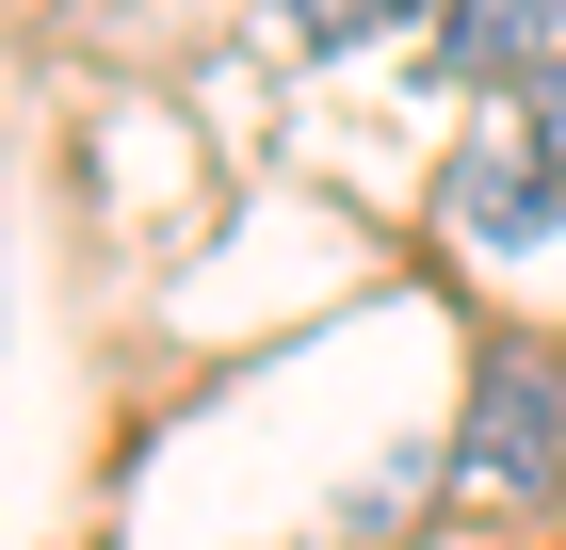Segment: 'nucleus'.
Masks as SVG:
<instances>
[{"label": "nucleus", "mask_w": 566, "mask_h": 550, "mask_svg": "<svg viewBox=\"0 0 566 550\" xmlns=\"http://www.w3.org/2000/svg\"><path fill=\"white\" fill-rule=\"evenodd\" d=\"M389 17H453V0H292V49H373Z\"/></svg>", "instance_id": "obj_4"}, {"label": "nucleus", "mask_w": 566, "mask_h": 550, "mask_svg": "<svg viewBox=\"0 0 566 550\" xmlns=\"http://www.w3.org/2000/svg\"><path fill=\"white\" fill-rule=\"evenodd\" d=\"M453 211H470V227H551V211H566V65L453 163Z\"/></svg>", "instance_id": "obj_2"}, {"label": "nucleus", "mask_w": 566, "mask_h": 550, "mask_svg": "<svg viewBox=\"0 0 566 550\" xmlns=\"http://www.w3.org/2000/svg\"><path fill=\"white\" fill-rule=\"evenodd\" d=\"M551 469H566V373L502 340L485 356V405H470V502H534Z\"/></svg>", "instance_id": "obj_1"}, {"label": "nucleus", "mask_w": 566, "mask_h": 550, "mask_svg": "<svg viewBox=\"0 0 566 550\" xmlns=\"http://www.w3.org/2000/svg\"><path fill=\"white\" fill-rule=\"evenodd\" d=\"M453 65H470V82H551L566 65V0H453Z\"/></svg>", "instance_id": "obj_3"}]
</instances>
